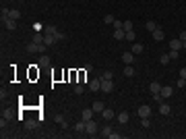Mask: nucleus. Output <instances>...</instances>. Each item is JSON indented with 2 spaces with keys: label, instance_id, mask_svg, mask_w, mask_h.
Returning <instances> with one entry per match:
<instances>
[{
  "label": "nucleus",
  "instance_id": "nucleus-1",
  "mask_svg": "<svg viewBox=\"0 0 186 139\" xmlns=\"http://www.w3.org/2000/svg\"><path fill=\"white\" fill-rule=\"evenodd\" d=\"M85 133L87 135H97V123L95 121H87V125H85Z\"/></svg>",
  "mask_w": 186,
  "mask_h": 139
},
{
  "label": "nucleus",
  "instance_id": "nucleus-2",
  "mask_svg": "<svg viewBox=\"0 0 186 139\" xmlns=\"http://www.w3.org/2000/svg\"><path fill=\"white\" fill-rule=\"evenodd\" d=\"M101 92L103 93H112L114 92V83H112V79H101Z\"/></svg>",
  "mask_w": 186,
  "mask_h": 139
},
{
  "label": "nucleus",
  "instance_id": "nucleus-3",
  "mask_svg": "<svg viewBox=\"0 0 186 139\" xmlns=\"http://www.w3.org/2000/svg\"><path fill=\"white\" fill-rule=\"evenodd\" d=\"M161 98H163V100H168V98H172V95H174V87H172V85H161Z\"/></svg>",
  "mask_w": 186,
  "mask_h": 139
},
{
  "label": "nucleus",
  "instance_id": "nucleus-4",
  "mask_svg": "<svg viewBox=\"0 0 186 139\" xmlns=\"http://www.w3.org/2000/svg\"><path fill=\"white\" fill-rule=\"evenodd\" d=\"M137 114H139L141 118H149V116H151V106H147V104L141 106L139 110H137Z\"/></svg>",
  "mask_w": 186,
  "mask_h": 139
},
{
  "label": "nucleus",
  "instance_id": "nucleus-5",
  "mask_svg": "<svg viewBox=\"0 0 186 139\" xmlns=\"http://www.w3.org/2000/svg\"><path fill=\"white\" fill-rule=\"evenodd\" d=\"M89 92H101V79H91L89 81Z\"/></svg>",
  "mask_w": 186,
  "mask_h": 139
},
{
  "label": "nucleus",
  "instance_id": "nucleus-6",
  "mask_svg": "<svg viewBox=\"0 0 186 139\" xmlns=\"http://www.w3.org/2000/svg\"><path fill=\"white\" fill-rule=\"evenodd\" d=\"M81 118H83L85 123H87V121H91V118H93V108H85V110L81 112Z\"/></svg>",
  "mask_w": 186,
  "mask_h": 139
},
{
  "label": "nucleus",
  "instance_id": "nucleus-7",
  "mask_svg": "<svg viewBox=\"0 0 186 139\" xmlns=\"http://www.w3.org/2000/svg\"><path fill=\"white\" fill-rule=\"evenodd\" d=\"M112 35H114V40H118V42L126 40V31H124V29H116V31H114Z\"/></svg>",
  "mask_w": 186,
  "mask_h": 139
},
{
  "label": "nucleus",
  "instance_id": "nucleus-8",
  "mask_svg": "<svg viewBox=\"0 0 186 139\" xmlns=\"http://www.w3.org/2000/svg\"><path fill=\"white\" fill-rule=\"evenodd\" d=\"M133 60H135V54L133 52H124L122 54V62L124 64H133Z\"/></svg>",
  "mask_w": 186,
  "mask_h": 139
},
{
  "label": "nucleus",
  "instance_id": "nucleus-9",
  "mask_svg": "<svg viewBox=\"0 0 186 139\" xmlns=\"http://www.w3.org/2000/svg\"><path fill=\"white\" fill-rule=\"evenodd\" d=\"M163 38H165V33H163V29H159V27H157V29L153 31V40H155V42H161Z\"/></svg>",
  "mask_w": 186,
  "mask_h": 139
},
{
  "label": "nucleus",
  "instance_id": "nucleus-10",
  "mask_svg": "<svg viewBox=\"0 0 186 139\" xmlns=\"http://www.w3.org/2000/svg\"><path fill=\"white\" fill-rule=\"evenodd\" d=\"M170 112H172V108H170V104H165V102H161V104H159V114H163V116H165V114H170Z\"/></svg>",
  "mask_w": 186,
  "mask_h": 139
},
{
  "label": "nucleus",
  "instance_id": "nucleus-11",
  "mask_svg": "<svg viewBox=\"0 0 186 139\" xmlns=\"http://www.w3.org/2000/svg\"><path fill=\"white\" fill-rule=\"evenodd\" d=\"M149 92H151V93H159V92H161V83H157V81L149 83Z\"/></svg>",
  "mask_w": 186,
  "mask_h": 139
},
{
  "label": "nucleus",
  "instance_id": "nucleus-12",
  "mask_svg": "<svg viewBox=\"0 0 186 139\" xmlns=\"http://www.w3.org/2000/svg\"><path fill=\"white\" fill-rule=\"evenodd\" d=\"M2 25H4V27H6V29H15V27H17V21H15V19H10V17H8V19H6V21H2Z\"/></svg>",
  "mask_w": 186,
  "mask_h": 139
},
{
  "label": "nucleus",
  "instance_id": "nucleus-13",
  "mask_svg": "<svg viewBox=\"0 0 186 139\" xmlns=\"http://www.w3.org/2000/svg\"><path fill=\"white\" fill-rule=\"evenodd\" d=\"M128 118H130V114H128V112H120V114H118V123H120V125H126V123H128Z\"/></svg>",
  "mask_w": 186,
  "mask_h": 139
},
{
  "label": "nucleus",
  "instance_id": "nucleus-14",
  "mask_svg": "<svg viewBox=\"0 0 186 139\" xmlns=\"http://www.w3.org/2000/svg\"><path fill=\"white\" fill-rule=\"evenodd\" d=\"M182 48H184V44L180 40H172L170 42V50H182Z\"/></svg>",
  "mask_w": 186,
  "mask_h": 139
},
{
  "label": "nucleus",
  "instance_id": "nucleus-15",
  "mask_svg": "<svg viewBox=\"0 0 186 139\" xmlns=\"http://www.w3.org/2000/svg\"><path fill=\"white\" fill-rule=\"evenodd\" d=\"M93 112H99V114H101V112H103V102H99V100H95V102H93Z\"/></svg>",
  "mask_w": 186,
  "mask_h": 139
},
{
  "label": "nucleus",
  "instance_id": "nucleus-16",
  "mask_svg": "<svg viewBox=\"0 0 186 139\" xmlns=\"http://www.w3.org/2000/svg\"><path fill=\"white\" fill-rule=\"evenodd\" d=\"M101 116H103V121H112V118H114V112H112L110 108H103V112H101Z\"/></svg>",
  "mask_w": 186,
  "mask_h": 139
},
{
  "label": "nucleus",
  "instance_id": "nucleus-17",
  "mask_svg": "<svg viewBox=\"0 0 186 139\" xmlns=\"http://www.w3.org/2000/svg\"><path fill=\"white\" fill-rule=\"evenodd\" d=\"M85 125H87V123H85V121L81 118V121H79L77 125H75V131H77V133H85Z\"/></svg>",
  "mask_w": 186,
  "mask_h": 139
},
{
  "label": "nucleus",
  "instance_id": "nucleus-18",
  "mask_svg": "<svg viewBox=\"0 0 186 139\" xmlns=\"http://www.w3.org/2000/svg\"><path fill=\"white\" fill-rule=\"evenodd\" d=\"M143 50H145V48H143V44H139V42H135V44H133V48H130V52H133V54H141Z\"/></svg>",
  "mask_w": 186,
  "mask_h": 139
},
{
  "label": "nucleus",
  "instance_id": "nucleus-19",
  "mask_svg": "<svg viewBox=\"0 0 186 139\" xmlns=\"http://www.w3.org/2000/svg\"><path fill=\"white\" fill-rule=\"evenodd\" d=\"M27 52H40V44H35V42H31V44H27Z\"/></svg>",
  "mask_w": 186,
  "mask_h": 139
},
{
  "label": "nucleus",
  "instance_id": "nucleus-20",
  "mask_svg": "<svg viewBox=\"0 0 186 139\" xmlns=\"http://www.w3.org/2000/svg\"><path fill=\"white\" fill-rule=\"evenodd\" d=\"M145 27H147V29H149V31H151V33H153V31H155V29H157V27H159V25H157V23H155V21H147V23H145Z\"/></svg>",
  "mask_w": 186,
  "mask_h": 139
},
{
  "label": "nucleus",
  "instance_id": "nucleus-21",
  "mask_svg": "<svg viewBox=\"0 0 186 139\" xmlns=\"http://www.w3.org/2000/svg\"><path fill=\"white\" fill-rule=\"evenodd\" d=\"M44 40H46L44 33H33V42H35V44H44Z\"/></svg>",
  "mask_w": 186,
  "mask_h": 139
},
{
  "label": "nucleus",
  "instance_id": "nucleus-22",
  "mask_svg": "<svg viewBox=\"0 0 186 139\" xmlns=\"http://www.w3.org/2000/svg\"><path fill=\"white\" fill-rule=\"evenodd\" d=\"M124 75H126V77H133V75H135V67H133V64H126V67H124Z\"/></svg>",
  "mask_w": 186,
  "mask_h": 139
},
{
  "label": "nucleus",
  "instance_id": "nucleus-23",
  "mask_svg": "<svg viewBox=\"0 0 186 139\" xmlns=\"http://www.w3.org/2000/svg\"><path fill=\"white\" fill-rule=\"evenodd\" d=\"M52 33H54V38H56V42H58V40H64V38H66V35H64L62 31H58V29H54V27H52Z\"/></svg>",
  "mask_w": 186,
  "mask_h": 139
},
{
  "label": "nucleus",
  "instance_id": "nucleus-24",
  "mask_svg": "<svg viewBox=\"0 0 186 139\" xmlns=\"http://www.w3.org/2000/svg\"><path fill=\"white\" fill-rule=\"evenodd\" d=\"M40 67H50V56H46V54H44V56L40 58Z\"/></svg>",
  "mask_w": 186,
  "mask_h": 139
},
{
  "label": "nucleus",
  "instance_id": "nucleus-25",
  "mask_svg": "<svg viewBox=\"0 0 186 139\" xmlns=\"http://www.w3.org/2000/svg\"><path fill=\"white\" fill-rule=\"evenodd\" d=\"M83 92H85V85H83V83H77V85H75V93H77V95H81Z\"/></svg>",
  "mask_w": 186,
  "mask_h": 139
},
{
  "label": "nucleus",
  "instance_id": "nucleus-26",
  "mask_svg": "<svg viewBox=\"0 0 186 139\" xmlns=\"http://www.w3.org/2000/svg\"><path fill=\"white\" fill-rule=\"evenodd\" d=\"M122 29L124 31H133V21H124L122 23Z\"/></svg>",
  "mask_w": 186,
  "mask_h": 139
},
{
  "label": "nucleus",
  "instance_id": "nucleus-27",
  "mask_svg": "<svg viewBox=\"0 0 186 139\" xmlns=\"http://www.w3.org/2000/svg\"><path fill=\"white\" fill-rule=\"evenodd\" d=\"M170 60H172V58H170V54H161V56H159V62H161V64H168Z\"/></svg>",
  "mask_w": 186,
  "mask_h": 139
},
{
  "label": "nucleus",
  "instance_id": "nucleus-28",
  "mask_svg": "<svg viewBox=\"0 0 186 139\" xmlns=\"http://www.w3.org/2000/svg\"><path fill=\"white\" fill-rule=\"evenodd\" d=\"M54 121H56L58 125H64V123H66V118H64V114H56V116H54Z\"/></svg>",
  "mask_w": 186,
  "mask_h": 139
},
{
  "label": "nucleus",
  "instance_id": "nucleus-29",
  "mask_svg": "<svg viewBox=\"0 0 186 139\" xmlns=\"http://www.w3.org/2000/svg\"><path fill=\"white\" fill-rule=\"evenodd\" d=\"M110 133H112V127H110V125H105V127L101 129V135H103V137H110Z\"/></svg>",
  "mask_w": 186,
  "mask_h": 139
},
{
  "label": "nucleus",
  "instance_id": "nucleus-30",
  "mask_svg": "<svg viewBox=\"0 0 186 139\" xmlns=\"http://www.w3.org/2000/svg\"><path fill=\"white\" fill-rule=\"evenodd\" d=\"M126 40H128V42H135V40H137V35H135V29H133V31H126Z\"/></svg>",
  "mask_w": 186,
  "mask_h": 139
},
{
  "label": "nucleus",
  "instance_id": "nucleus-31",
  "mask_svg": "<svg viewBox=\"0 0 186 139\" xmlns=\"http://www.w3.org/2000/svg\"><path fill=\"white\" fill-rule=\"evenodd\" d=\"M19 17H21V13H19L17 8H12V10H10V19H15V21H17Z\"/></svg>",
  "mask_w": 186,
  "mask_h": 139
},
{
  "label": "nucleus",
  "instance_id": "nucleus-32",
  "mask_svg": "<svg viewBox=\"0 0 186 139\" xmlns=\"http://www.w3.org/2000/svg\"><path fill=\"white\" fill-rule=\"evenodd\" d=\"M114 21H116L114 15H105V17H103V23H114Z\"/></svg>",
  "mask_w": 186,
  "mask_h": 139
},
{
  "label": "nucleus",
  "instance_id": "nucleus-33",
  "mask_svg": "<svg viewBox=\"0 0 186 139\" xmlns=\"http://www.w3.org/2000/svg\"><path fill=\"white\" fill-rule=\"evenodd\" d=\"M112 77H114V75H112V71H103L99 79H112Z\"/></svg>",
  "mask_w": 186,
  "mask_h": 139
},
{
  "label": "nucleus",
  "instance_id": "nucleus-34",
  "mask_svg": "<svg viewBox=\"0 0 186 139\" xmlns=\"http://www.w3.org/2000/svg\"><path fill=\"white\" fill-rule=\"evenodd\" d=\"M168 54H170V58H172V60H176V58L180 56V54H178V50H170Z\"/></svg>",
  "mask_w": 186,
  "mask_h": 139
},
{
  "label": "nucleus",
  "instance_id": "nucleus-35",
  "mask_svg": "<svg viewBox=\"0 0 186 139\" xmlns=\"http://www.w3.org/2000/svg\"><path fill=\"white\" fill-rule=\"evenodd\" d=\"M25 127H27V129H35V127H37V123H35V121H27V123H25Z\"/></svg>",
  "mask_w": 186,
  "mask_h": 139
},
{
  "label": "nucleus",
  "instance_id": "nucleus-36",
  "mask_svg": "<svg viewBox=\"0 0 186 139\" xmlns=\"http://www.w3.org/2000/svg\"><path fill=\"white\" fill-rule=\"evenodd\" d=\"M141 125H143V129H149V125H151V121H149V118H143V121H141Z\"/></svg>",
  "mask_w": 186,
  "mask_h": 139
},
{
  "label": "nucleus",
  "instance_id": "nucleus-37",
  "mask_svg": "<svg viewBox=\"0 0 186 139\" xmlns=\"http://www.w3.org/2000/svg\"><path fill=\"white\" fill-rule=\"evenodd\" d=\"M178 40H180V42H182V44H184V48H186V31H182V33H180V35H178Z\"/></svg>",
  "mask_w": 186,
  "mask_h": 139
},
{
  "label": "nucleus",
  "instance_id": "nucleus-38",
  "mask_svg": "<svg viewBox=\"0 0 186 139\" xmlns=\"http://www.w3.org/2000/svg\"><path fill=\"white\" fill-rule=\"evenodd\" d=\"M176 85H178V87H184V85H186V79H184V77H180V79L176 81Z\"/></svg>",
  "mask_w": 186,
  "mask_h": 139
},
{
  "label": "nucleus",
  "instance_id": "nucleus-39",
  "mask_svg": "<svg viewBox=\"0 0 186 139\" xmlns=\"http://www.w3.org/2000/svg\"><path fill=\"white\" fill-rule=\"evenodd\" d=\"M112 25H114V27H116V29H122V21H118V19H116V21H114V23H112Z\"/></svg>",
  "mask_w": 186,
  "mask_h": 139
},
{
  "label": "nucleus",
  "instance_id": "nucleus-40",
  "mask_svg": "<svg viewBox=\"0 0 186 139\" xmlns=\"http://www.w3.org/2000/svg\"><path fill=\"white\" fill-rule=\"evenodd\" d=\"M180 77H184V79H186V67H182V69H180Z\"/></svg>",
  "mask_w": 186,
  "mask_h": 139
}]
</instances>
